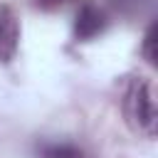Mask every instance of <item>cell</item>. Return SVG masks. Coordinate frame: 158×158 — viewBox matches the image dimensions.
Returning <instances> with one entry per match:
<instances>
[{
    "instance_id": "1",
    "label": "cell",
    "mask_w": 158,
    "mask_h": 158,
    "mask_svg": "<svg viewBox=\"0 0 158 158\" xmlns=\"http://www.w3.org/2000/svg\"><path fill=\"white\" fill-rule=\"evenodd\" d=\"M123 114L128 123L146 136L156 133V101L146 79L133 77L123 91Z\"/></svg>"
},
{
    "instance_id": "2",
    "label": "cell",
    "mask_w": 158,
    "mask_h": 158,
    "mask_svg": "<svg viewBox=\"0 0 158 158\" xmlns=\"http://www.w3.org/2000/svg\"><path fill=\"white\" fill-rule=\"evenodd\" d=\"M20 44V25L10 7L0 5V62H10Z\"/></svg>"
},
{
    "instance_id": "3",
    "label": "cell",
    "mask_w": 158,
    "mask_h": 158,
    "mask_svg": "<svg viewBox=\"0 0 158 158\" xmlns=\"http://www.w3.org/2000/svg\"><path fill=\"white\" fill-rule=\"evenodd\" d=\"M106 27V20L101 15V10H96L94 5H84L77 15V22H74V32L79 40H91L96 37L101 30Z\"/></svg>"
},
{
    "instance_id": "4",
    "label": "cell",
    "mask_w": 158,
    "mask_h": 158,
    "mask_svg": "<svg viewBox=\"0 0 158 158\" xmlns=\"http://www.w3.org/2000/svg\"><path fill=\"white\" fill-rule=\"evenodd\" d=\"M37 156L40 158H86V153L79 146H74V143H57V141L37 146Z\"/></svg>"
},
{
    "instance_id": "5",
    "label": "cell",
    "mask_w": 158,
    "mask_h": 158,
    "mask_svg": "<svg viewBox=\"0 0 158 158\" xmlns=\"http://www.w3.org/2000/svg\"><path fill=\"white\" fill-rule=\"evenodd\" d=\"M143 57L148 59V64H156V25H151L146 30V37H143Z\"/></svg>"
},
{
    "instance_id": "6",
    "label": "cell",
    "mask_w": 158,
    "mask_h": 158,
    "mask_svg": "<svg viewBox=\"0 0 158 158\" xmlns=\"http://www.w3.org/2000/svg\"><path fill=\"white\" fill-rule=\"evenodd\" d=\"M148 2H151V0H114L116 10H121L123 15H136V12H141Z\"/></svg>"
},
{
    "instance_id": "7",
    "label": "cell",
    "mask_w": 158,
    "mask_h": 158,
    "mask_svg": "<svg viewBox=\"0 0 158 158\" xmlns=\"http://www.w3.org/2000/svg\"><path fill=\"white\" fill-rule=\"evenodd\" d=\"M42 7H47V10H52V7H59V5H64L67 0H37Z\"/></svg>"
}]
</instances>
